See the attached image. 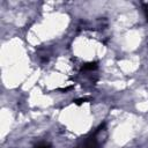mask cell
Returning a JSON list of instances; mask_svg holds the SVG:
<instances>
[{"label":"cell","instance_id":"cell-5","mask_svg":"<svg viewBox=\"0 0 148 148\" xmlns=\"http://www.w3.org/2000/svg\"><path fill=\"white\" fill-rule=\"evenodd\" d=\"M35 148H51V146H50V145H47V143H40V145L36 146Z\"/></svg>","mask_w":148,"mask_h":148},{"label":"cell","instance_id":"cell-4","mask_svg":"<svg viewBox=\"0 0 148 148\" xmlns=\"http://www.w3.org/2000/svg\"><path fill=\"white\" fill-rule=\"evenodd\" d=\"M74 102H75V104H77V105H80V104H82V103H84V102H87V98H80V99H75Z\"/></svg>","mask_w":148,"mask_h":148},{"label":"cell","instance_id":"cell-1","mask_svg":"<svg viewBox=\"0 0 148 148\" xmlns=\"http://www.w3.org/2000/svg\"><path fill=\"white\" fill-rule=\"evenodd\" d=\"M97 141H96V139L95 138H91L89 141H87L86 142V145L82 147V148H97Z\"/></svg>","mask_w":148,"mask_h":148},{"label":"cell","instance_id":"cell-2","mask_svg":"<svg viewBox=\"0 0 148 148\" xmlns=\"http://www.w3.org/2000/svg\"><path fill=\"white\" fill-rule=\"evenodd\" d=\"M97 68V62L96 61H91V62H87L84 66H83V69L84 71H94Z\"/></svg>","mask_w":148,"mask_h":148},{"label":"cell","instance_id":"cell-3","mask_svg":"<svg viewBox=\"0 0 148 148\" xmlns=\"http://www.w3.org/2000/svg\"><path fill=\"white\" fill-rule=\"evenodd\" d=\"M143 10H145L146 18H147V21H148V3H143Z\"/></svg>","mask_w":148,"mask_h":148}]
</instances>
